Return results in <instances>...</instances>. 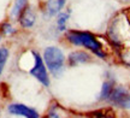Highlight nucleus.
Here are the masks:
<instances>
[{
  "label": "nucleus",
  "mask_w": 130,
  "mask_h": 118,
  "mask_svg": "<svg viewBox=\"0 0 130 118\" xmlns=\"http://www.w3.org/2000/svg\"><path fill=\"white\" fill-rule=\"evenodd\" d=\"M65 40L74 46H81L92 51L99 58L105 59L107 54L104 52L102 43L89 31H81V30H69L65 34Z\"/></svg>",
  "instance_id": "nucleus-1"
},
{
  "label": "nucleus",
  "mask_w": 130,
  "mask_h": 118,
  "mask_svg": "<svg viewBox=\"0 0 130 118\" xmlns=\"http://www.w3.org/2000/svg\"><path fill=\"white\" fill-rule=\"evenodd\" d=\"M42 59L45 61V65L54 76L60 75L64 70L65 56L63 51L57 46H48L43 51Z\"/></svg>",
  "instance_id": "nucleus-2"
},
{
  "label": "nucleus",
  "mask_w": 130,
  "mask_h": 118,
  "mask_svg": "<svg viewBox=\"0 0 130 118\" xmlns=\"http://www.w3.org/2000/svg\"><path fill=\"white\" fill-rule=\"evenodd\" d=\"M31 56L34 59V65L29 70V74L32 77H35L42 86L48 87L50 86V76H48V71H47V68L45 65V61L40 56V53L34 51V49L31 51Z\"/></svg>",
  "instance_id": "nucleus-3"
},
{
  "label": "nucleus",
  "mask_w": 130,
  "mask_h": 118,
  "mask_svg": "<svg viewBox=\"0 0 130 118\" xmlns=\"http://www.w3.org/2000/svg\"><path fill=\"white\" fill-rule=\"evenodd\" d=\"M108 100L121 109H130V93L124 87H115L112 89Z\"/></svg>",
  "instance_id": "nucleus-4"
},
{
  "label": "nucleus",
  "mask_w": 130,
  "mask_h": 118,
  "mask_svg": "<svg viewBox=\"0 0 130 118\" xmlns=\"http://www.w3.org/2000/svg\"><path fill=\"white\" fill-rule=\"evenodd\" d=\"M18 23L23 29H30L36 23V13L30 5H27V7L22 11V13L18 17Z\"/></svg>",
  "instance_id": "nucleus-5"
},
{
  "label": "nucleus",
  "mask_w": 130,
  "mask_h": 118,
  "mask_svg": "<svg viewBox=\"0 0 130 118\" xmlns=\"http://www.w3.org/2000/svg\"><path fill=\"white\" fill-rule=\"evenodd\" d=\"M9 113L14 116H22L24 118H39L37 111H35L31 107H28L23 104H11L7 106Z\"/></svg>",
  "instance_id": "nucleus-6"
},
{
  "label": "nucleus",
  "mask_w": 130,
  "mask_h": 118,
  "mask_svg": "<svg viewBox=\"0 0 130 118\" xmlns=\"http://www.w3.org/2000/svg\"><path fill=\"white\" fill-rule=\"evenodd\" d=\"M90 60H92V56L86 51H75V52L70 53L69 57H68V61H69L70 66H77L79 64H86Z\"/></svg>",
  "instance_id": "nucleus-7"
},
{
  "label": "nucleus",
  "mask_w": 130,
  "mask_h": 118,
  "mask_svg": "<svg viewBox=\"0 0 130 118\" xmlns=\"http://www.w3.org/2000/svg\"><path fill=\"white\" fill-rule=\"evenodd\" d=\"M66 0H47L46 3V12L50 17H54L61 12L63 7L65 6Z\"/></svg>",
  "instance_id": "nucleus-8"
},
{
  "label": "nucleus",
  "mask_w": 130,
  "mask_h": 118,
  "mask_svg": "<svg viewBox=\"0 0 130 118\" xmlns=\"http://www.w3.org/2000/svg\"><path fill=\"white\" fill-rule=\"evenodd\" d=\"M27 5H28V0H14L13 5L11 7V11H10V18L12 21L18 19L19 14L27 7Z\"/></svg>",
  "instance_id": "nucleus-9"
},
{
  "label": "nucleus",
  "mask_w": 130,
  "mask_h": 118,
  "mask_svg": "<svg viewBox=\"0 0 130 118\" xmlns=\"http://www.w3.org/2000/svg\"><path fill=\"white\" fill-rule=\"evenodd\" d=\"M70 16H71V10H66L64 12H59L58 17H57V27H58V31H65L66 30V23L69 21Z\"/></svg>",
  "instance_id": "nucleus-10"
},
{
  "label": "nucleus",
  "mask_w": 130,
  "mask_h": 118,
  "mask_svg": "<svg viewBox=\"0 0 130 118\" xmlns=\"http://www.w3.org/2000/svg\"><path fill=\"white\" fill-rule=\"evenodd\" d=\"M113 81H106L102 83V88H101V93H100V100H107L108 96L111 94L112 89H113Z\"/></svg>",
  "instance_id": "nucleus-11"
},
{
  "label": "nucleus",
  "mask_w": 130,
  "mask_h": 118,
  "mask_svg": "<svg viewBox=\"0 0 130 118\" xmlns=\"http://www.w3.org/2000/svg\"><path fill=\"white\" fill-rule=\"evenodd\" d=\"M9 56H10V51L7 47H0V76L3 74V71H4V68L6 65V63H7V59H9Z\"/></svg>",
  "instance_id": "nucleus-12"
},
{
  "label": "nucleus",
  "mask_w": 130,
  "mask_h": 118,
  "mask_svg": "<svg viewBox=\"0 0 130 118\" xmlns=\"http://www.w3.org/2000/svg\"><path fill=\"white\" fill-rule=\"evenodd\" d=\"M16 29L12 24L10 23V22H4V23L0 24V34L1 35H5V36H11V35H13L16 34Z\"/></svg>",
  "instance_id": "nucleus-13"
},
{
  "label": "nucleus",
  "mask_w": 130,
  "mask_h": 118,
  "mask_svg": "<svg viewBox=\"0 0 130 118\" xmlns=\"http://www.w3.org/2000/svg\"><path fill=\"white\" fill-rule=\"evenodd\" d=\"M94 118H115V113L111 110H104V111H96L93 112Z\"/></svg>",
  "instance_id": "nucleus-14"
},
{
  "label": "nucleus",
  "mask_w": 130,
  "mask_h": 118,
  "mask_svg": "<svg viewBox=\"0 0 130 118\" xmlns=\"http://www.w3.org/2000/svg\"><path fill=\"white\" fill-rule=\"evenodd\" d=\"M46 118H60V117H59V114L54 111V109H51V110H50V112L47 113V117Z\"/></svg>",
  "instance_id": "nucleus-15"
},
{
  "label": "nucleus",
  "mask_w": 130,
  "mask_h": 118,
  "mask_svg": "<svg viewBox=\"0 0 130 118\" xmlns=\"http://www.w3.org/2000/svg\"><path fill=\"white\" fill-rule=\"evenodd\" d=\"M0 41H1V34H0Z\"/></svg>",
  "instance_id": "nucleus-16"
}]
</instances>
